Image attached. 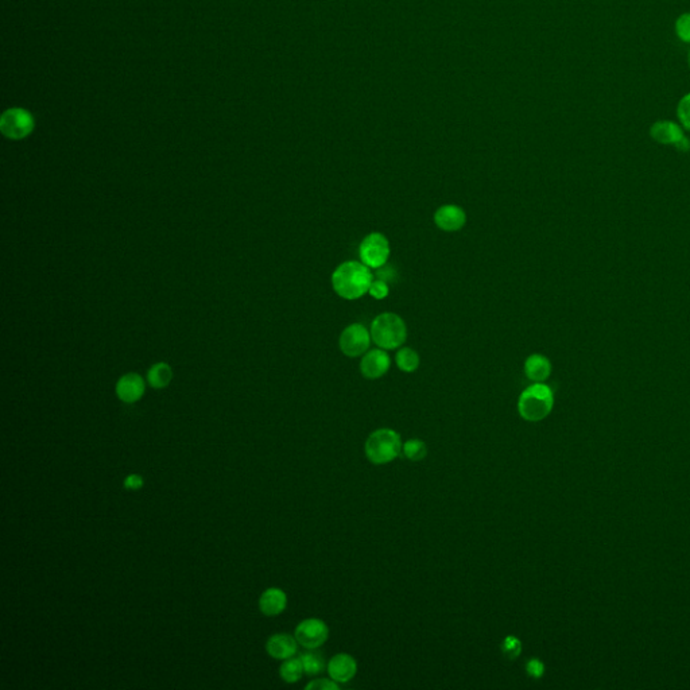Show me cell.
Segmentation results:
<instances>
[{"instance_id": "cell-1", "label": "cell", "mask_w": 690, "mask_h": 690, "mask_svg": "<svg viewBox=\"0 0 690 690\" xmlns=\"http://www.w3.org/2000/svg\"><path fill=\"white\" fill-rule=\"evenodd\" d=\"M371 268L363 261H348L337 266L332 274V287L340 299L356 301L364 297L371 287Z\"/></svg>"}, {"instance_id": "cell-2", "label": "cell", "mask_w": 690, "mask_h": 690, "mask_svg": "<svg viewBox=\"0 0 690 690\" xmlns=\"http://www.w3.org/2000/svg\"><path fill=\"white\" fill-rule=\"evenodd\" d=\"M554 408L553 390L545 383H533L518 399V412L527 422L543 421Z\"/></svg>"}, {"instance_id": "cell-3", "label": "cell", "mask_w": 690, "mask_h": 690, "mask_svg": "<svg viewBox=\"0 0 690 690\" xmlns=\"http://www.w3.org/2000/svg\"><path fill=\"white\" fill-rule=\"evenodd\" d=\"M370 332L373 343L386 351L401 348L408 338L406 322L391 312L380 313L373 318Z\"/></svg>"}, {"instance_id": "cell-4", "label": "cell", "mask_w": 690, "mask_h": 690, "mask_svg": "<svg viewBox=\"0 0 690 690\" xmlns=\"http://www.w3.org/2000/svg\"><path fill=\"white\" fill-rule=\"evenodd\" d=\"M402 440L398 431L389 428L373 431L364 445V452L370 463L384 466L394 461L402 452Z\"/></svg>"}, {"instance_id": "cell-5", "label": "cell", "mask_w": 690, "mask_h": 690, "mask_svg": "<svg viewBox=\"0 0 690 690\" xmlns=\"http://www.w3.org/2000/svg\"><path fill=\"white\" fill-rule=\"evenodd\" d=\"M390 242L380 232L368 233L359 245L360 261H363L371 270H379L380 267H384L390 258Z\"/></svg>"}, {"instance_id": "cell-6", "label": "cell", "mask_w": 690, "mask_h": 690, "mask_svg": "<svg viewBox=\"0 0 690 690\" xmlns=\"http://www.w3.org/2000/svg\"><path fill=\"white\" fill-rule=\"evenodd\" d=\"M371 332L363 324H351L340 335V351L348 357H359L366 354L371 347Z\"/></svg>"}, {"instance_id": "cell-7", "label": "cell", "mask_w": 690, "mask_h": 690, "mask_svg": "<svg viewBox=\"0 0 690 690\" xmlns=\"http://www.w3.org/2000/svg\"><path fill=\"white\" fill-rule=\"evenodd\" d=\"M294 636L299 645L308 650L321 647L329 638V627L317 617L305 619L296 627Z\"/></svg>"}, {"instance_id": "cell-8", "label": "cell", "mask_w": 690, "mask_h": 690, "mask_svg": "<svg viewBox=\"0 0 690 690\" xmlns=\"http://www.w3.org/2000/svg\"><path fill=\"white\" fill-rule=\"evenodd\" d=\"M34 129V119L30 113L20 108H13L3 113L0 130L10 139H23Z\"/></svg>"}, {"instance_id": "cell-9", "label": "cell", "mask_w": 690, "mask_h": 690, "mask_svg": "<svg viewBox=\"0 0 690 690\" xmlns=\"http://www.w3.org/2000/svg\"><path fill=\"white\" fill-rule=\"evenodd\" d=\"M650 135L656 143L673 145L680 151H688L690 149L689 139L685 136L680 124L674 122L669 120L655 122L650 129Z\"/></svg>"}, {"instance_id": "cell-10", "label": "cell", "mask_w": 690, "mask_h": 690, "mask_svg": "<svg viewBox=\"0 0 690 690\" xmlns=\"http://www.w3.org/2000/svg\"><path fill=\"white\" fill-rule=\"evenodd\" d=\"M391 367V359L386 350L373 348L363 354L360 361V373L370 380L379 379L389 373Z\"/></svg>"}, {"instance_id": "cell-11", "label": "cell", "mask_w": 690, "mask_h": 690, "mask_svg": "<svg viewBox=\"0 0 690 690\" xmlns=\"http://www.w3.org/2000/svg\"><path fill=\"white\" fill-rule=\"evenodd\" d=\"M434 224L444 232H457L466 224V210L461 206L447 204L440 206L433 216Z\"/></svg>"}, {"instance_id": "cell-12", "label": "cell", "mask_w": 690, "mask_h": 690, "mask_svg": "<svg viewBox=\"0 0 690 690\" xmlns=\"http://www.w3.org/2000/svg\"><path fill=\"white\" fill-rule=\"evenodd\" d=\"M145 390H146V386H145V380L141 375L138 373H126L123 375L117 383H116V395L117 398L124 402V403H135L138 402L143 394H145Z\"/></svg>"}, {"instance_id": "cell-13", "label": "cell", "mask_w": 690, "mask_h": 690, "mask_svg": "<svg viewBox=\"0 0 690 690\" xmlns=\"http://www.w3.org/2000/svg\"><path fill=\"white\" fill-rule=\"evenodd\" d=\"M329 677L337 684H347L357 673V662L352 655L340 653L333 655L326 666Z\"/></svg>"}, {"instance_id": "cell-14", "label": "cell", "mask_w": 690, "mask_h": 690, "mask_svg": "<svg viewBox=\"0 0 690 690\" xmlns=\"http://www.w3.org/2000/svg\"><path fill=\"white\" fill-rule=\"evenodd\" d=\"M299 645L296 636L290 634H274L266 642V652L274 659L285 661L297 654Z\"/></svg>"}, {"instance_id": "cell-15", "label": "cell", "mask_w": 690, "mask_h": 690, "mask_svg": "<svg viewBox=\"0 0 690 690\" xmlns=\"http://www.w3.org/2000/svg\"><path fill=\"white\" fill-rule=\"evenodd\" d=\"M552 363L550 360L541 354H530L523 366V371L529 380L533 383H543L552 375Z\"/></svg>"}, {"instance_id": "cell-16", "label": "cell", "mask_w": 690, "mask_h": 690, "mask_svg": "<svg viewBox=\"0 0 690 690\" xmlns=\"http://www.w3.org/2000/svg\"><path fill=\"white\" fill-rule=\"evenodd\" d=\"M259 610L268 617L280 615L287 607V596L280 588H267L259 597Z\"/></svg>"}, {"instance_id": "cell-17", "label": "cell", "mask_w": 690, "mask_h": 690, "mask_svg": "<svg viewBox=\"0 0 690 690\" xmlns=\"http://www.w3.org/2000/svg\"><path fill=\"white\" fill-rule=\"evenodd\" d=\"M173 380V370L168 363H157L148 373V382L152 389H165Z\"/></svg>"}, {"instance_id": "cell-18", "label": "cell", "mask_w": 690, "mask_h": 690, "mask_svg": "<svg viewBox=\"0 0 690 690\" xmlns=\"http://www.w3.org/2000/svg\"><path fill=\"white\" fill-rule=\"evenodd\" d=\"M419 354L410 347H401L395 354V364L402 373H415L419 367Z\"/></svg>"}, {"instance_id": "cell-19", "label": "cell", "mask_w": 690, "mask_h": 690, "mask_svg": "<svg viewBox=\"0 0 690 690\" xmlns=\"http://www.w3.org/2000/svg\"><path fill=\"white\" fill-rule=\"evenodd\" d=\"M303 674H305V672H303V666H302L301 658H293L292 656L289 659H285L283 663L280 665V678L286 684H296V682H299Z\"/></svg>"}, {"instance_id": "cell-20", "label": "cell", "mask_w": 690, "mask_h": 690, "mask_svg": "<svg viewBox=\"0 0 690 690\" xmlns=\"http://www.w3.org/2000/svg\"><path fill=\"white\" fill-rule=\"evenodd\" d=\"M303 672L308 675H317L319 673L324 672L325 669V659L322 654L316 652H309V653L301 655Z\"/></svg>"}, {"instance_id": "cell-21", "label": "cell", "mask_w": 690, "mask_h": 690, "mask_svg": "<svg viewBox=\"0 0 690 690\" xmlns=\"http://www.w3.org/2000/svg\"><path fill=\"white\" fill-rule=\"evenodd\" d=\"M402 453L410 460V461H421L428 456V447L426 444L419 440V438H410L408 440L403 447Z\"/></svg>"}, {"instance_id": "cell-22", "label": "cell", "mask_w": 690, "mask_h": 690, "mask_svg": "<svg viewBox=\"0 0 690 690\" xmlns=\"http://www.w3.org/2000/svg\"><path fill=\"white\" fill-rule=\"evenodd\" d=\"M501 647H502L504 655L511 661L517 659L522 653V642L514 635H507L504 638Z\"/></svg>"}, {"instance_id": "cell-23", "label": "cell", "mask_w": 690, "mask_h": 690, "mask_svg": "<svg viewBox=\"0 0 690 690\" xmlns=\"http://www.w3.org/2000/svg\"><path fill=\"white\" fill-rule=\"evenodd\" d=\"M677 116L684 129L690 131V94H685L677 107Z\"/></svg>"}, {"instance_id": "cell-24", "label": "cell", "mask_w": 690, "mask_h": 690, "mask_svg": "<svg viewBox=\"0 0 690 690\" xmlns=\"http://www.w3.org/2000/svg\"><path fill=\"white\" fill-rule=\"evenodd\" d=\"M675 34L682 42L690 43V13L682 14L675 22Z\"/></svg>"}, {"instance_id": "cell-25", "label": "cell", "mask_w": 690, "mask_h": 690, "mask_svg": "<svg viewBox=\"0 0 690 690\" xmlns=\"http://www.w3.org/2000/svg\"><path fill=\"white\" fill-rule=\"evenodd\" d=\"M368 294L375 299H387V296L390 294V287H389L386 280L378 278V280H373Z\"/></svg>"}, {"instance_id": "cell-26", "label": "cell", "mask_w": 690, "mask_h": 690, "mask_svg": "<svg viewBox=\"0 0 690 690\" xmlns=\"http://www.w3.org/2000/svg\"><path fill=\"white\" fill-rule=\"evenodd\" d=\"M526 673L534 680H540L545 674V663L538 658H531L526 663Z\"/></svg>"}, {"instance_id": "cell-27", "label": "cell", "mask_w": 690, "mask_h": 690, "mask_svg": "<svg viewBox=\"0 0 690 690\" xmlns=\"http://www.w3.org/2000/svg\"><path fill=\"white\" fill-rule=\"evenodd\" d=\"M306 690H336L338 689V684L336 681H333L332 678L328 680V678H318V680H313L310 681L306 687H305Z\"/></svg>"}, {"instance_id": "cell-28", "label": "cell", "mask_w": 690, "mask_h": 690, "mask_svg": "<svg viewBox=\"0 0 690 690\" xmlns=\"http://www.w3.org/2000/svg\"><path fill=\"white\" fill-rule=\"evenodd\" d=\"M143 484H145V480L138 473H131L129 476H126V479L123 480L124 488L129 491H138L143 487Z\"/></svg>"}, {"instance_id": "cell-29", "label": "cell", "mask_w": 690, "mask_h": 690, "mask_svg": "<svg viewBox=\"0 0 690 690\" xmlns=\"http://www.w3.org/2000/svg\"><path fill=\"white\" fill-rule=\"evenodd\" d=\"M689 65H690V52H689Z\"/></svg>"}]
</instances>
